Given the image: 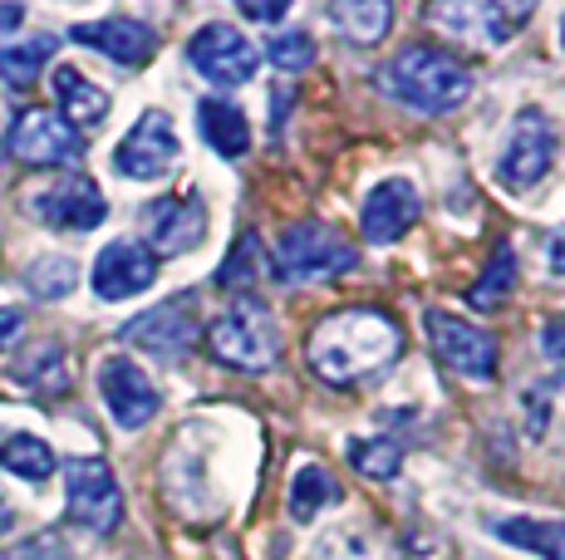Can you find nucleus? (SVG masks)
<instances>
[{
    "label": "nucleus",
    "instance_id": "obj_1",
    "mask_svg": "<svg viewBox=\"0 0 565 560\" xmlns=\"http://www.w3.org/2000/svg\"><path fill=\"white\" fill-rule=\"evenodd\" d=\"M404 354V325L379 305H350L330 310L320 325L310 330L306 359L334 389H350L360 379H374Z\"/></svg>",
    "mask_w": 565,
    "mask_h": 560
},
{
    "label": "nucleus",
    "instance_id": "obj_2",
    "mask_svg": "<svg viewBox=\"0 0 565 560\" xmlns=\"http://www.w3.org/2000/svg\"><path fill=\"white\" fill-rule=\"evenodd\" d=\"M374 79L388 99H398L408 114H423V118L462 109L467 94H472L467 64H458V55H448V50H438V45H408L404 55L388 60Z\"/></svg>",
    "mask_w": 565,
    "mask_h": 560
},
{
    "label": "nucleus",
    "instance_id": "obj_3",
    "mask_svg": "<svg viewBox=\"0 0 565 560\" xmlns=\"http://www.w3.org/2000/svg\"><path fill=\"white\" fill-rule=\"evenodd\" d=\"M212 359L236 374H270L280 364V325L256 295H236L226 315L206 330Z\"/></svg>",
    "mask_w": 565,
    "mask_h": 560
},
{
    "label": "nucleus",
    "instance_id": "obj_4",
    "mask_svg": "<svg viewBox=\"0 0 565 560\" xmlns=\"http://www.w3.org/2000/svg\"><path fill=\"white\" fill-rule=\"evenodd\" d=\"M360 266V251L344 231L324 222H300V226H286L276 236V256H270V271L276 280L296 286V280H330V276H344Z\"/></svg>",
    "mask_w": 565,
    "mask_h": 560
},
{
    "label": "nucleus",
    "instance_id": "obj_5",
    "mask_svg": "<svg viewBox=\"0 0 565 560\" xmlns=\"http://www.w3.org/2000/svg\"><path fill=\"white\" fill-rule=\"evenodd\" d=\"M561 153V133L541 109H521L512 123V138H507L502 158H497V177L507 182L512 192H531L536 182L551 177Z\"/></svg>",
    "mask_w": 565,
    "mask_h": 560
},
{
    "label": "nucleus",
    "instance_id": "obj_6",
    "mask_svg": "<svg viewBox=\"0 0 565 560\" xmlns=\"http://www.w3.org/2000/svg\"><path fill=\"white\" fill-rule=\"evenodd\" d=\"M64 502H70L74 521L94 536L118 531V521H124V492H118V477L108 472L104 457L64 462Z\"/></svg>",
    "mask_w": 565,
    "mask_h": 560
},
{
    "label": "nucleus",
    "instance_id": "obj_7",
    "mask_svg": "<svg viewBox=\"0 0 565 560\" xmlns=\"http://www.w3.org/2000/svg\"><path fill=\"white\" fill-rule=\"evenodd\" d=\"M118 335H124L128 344H138L143 354H158V359H182V354H192V344H198V335H202L198 300L172 295V300H162V305L143 310L138 320H128Z\"/></svg>",
    "mask_w": 565,
    "mask_h": 560
},
{
    "label": "nucleus",
    "instance_id": "obj_8",
    "mask_svg": "<svg viewBox=\"0 0 565 560\" xmlns=\"http://www.w3.org/2000/svg\"><path fill=\"white\" fill-rule=\"evenodd\" d=\"M188 60L192 69L202 74V79H212L216 89H236V84H246L256 74V45L242 35L236 25H222V20H212V25H202L198 35L188 40Z\"/></svg>",
    "mask_w": 565,
    "mask_h": 560
},
{
    "label": "nucleus",
    "instance_id": "obj_9",
    "mask_svg": "<svg viewBox=\"0 0 565 560\" xmlns=\"http://www.w3.org/2000/svg\"><path fill=\"white\" fill-rule=\"evenodd\" d=\"M428 344L452 374L462 379H497V335L467 325V320L448 315V310H428Z\"/></svg>",
    "mask_w": 565,
    "mask_h": 560
},
{
    "label": "nucleus",
    "instance_id": "obj_10",
    "mask_svg": "<svg viewBox=\"0 0 565 560\" xmlns=\"http://www.w3.org/2000/svg\"><path fill=\"white\" fill-rule=\"evenodd\" d=\"M178 153L182 148H178V128H172V118L148 109L124 133V143L114 148V168L124 172V177H134V182H158V177H168V172L178 168Z\"/></svg>",
    "mask_w": 565,
    "mask_h": 560
},
{
    "label": "nucleus",
    "instance_id": "obj_11",
    "mask_svg": "<svg viewBox=\"0 0 565 560\" xmlns=\"http://www.w3.org/2000/svg\"><path fill=\"white\" fill-rule=\"evenodd\" d=\"M10 153L30 168H70L84 158V138L50 109H25L10 123Z\"/></svg>",
    "mask_w": 565,
    "mask_h": 560
},
{
    "label": "nucleus",
    "instance_id": "obj_12",
    "mask_svg": "<svg viewBox=\"0 0 565 560\" xmlns=\"http://www.w3.org/2000/svg\"><path fill=\"white\" fill-rule=\"evenodd\" d=\"M30 212L45 226H54V231H94L108 217V202H104L99 182L74 172V177H60L54 187L30 192Z\"/></svg>",
    "mask_w": 565,
    "mask_h": 560
},
{
    "label": "nucleus",
    "instance_id": "obj_13",
    "mask_svg": "<svg viewBox=\"0 0 565 560\" xmlns=\"http://www.w3.org/2000/svg\"><path fill=\"white\" fill-rule=\"evenodd\" d=\"M143 236L153 256H182L202 246L206 236V207L198 192H178V197H153L143 207Z\"/></svg>",
    "mask_w": 565,
    "mask_h": 560
},
{
    "label": "nucleus",
    "instance_id": "obj_14",
    "mask_svg": "<svg viewBox=\"0 0 565 560\" xmlns=\"http://www.w3.org/2000/svg\"><path fill=\"white\" fill-rule=\"evenodd\" d=\"M99 394H104V408L114 413V423L128 428V433H134V428H143V423H153L158 408H162L153 379H148V374L138 369L134 359H128V354H114V359H104Z\"/></svg>",
    "mask_w": 565,
    "mask_h": 560
},
{
    "label": "nucleus",
    "instance_id": "obj_15",
    "mask_svg": "<svg viewBox=\"0 0 565 560\" xmlns=\"http://www.w3.org/2000/svg\"><path fill=\"white\" fill-rule=\"evenodd\" d=\"M531 15V6H492V0H482V6H433L428 20L438 30H448L452 40H472V45H507V40L516 35V25Z\"/></svg>",
    "mask_w": 565,
    "mask_h": 560
},
{
    "label": "nucleus",
    "instance_id": "obj_16",
    "mask_svg": "<svg viewBox=\"0 0 565 560\" xmlns=\"http://www.w3.org/2000/svg\"><path fill=\"white\" fill-rule=\"evenodd\" d=\"M423 202H418V187L408 177H384L369 187L364 197V212H360V231L369 246H394L398 236H408V226L418 222Z\"/></svg>",
    "mask_w": 565,
    "mask_h": 560
},
{
    "label": "nucleus",
    "instance_id": "obj_17",
    "mask_svg": "<svg viewBox=\"0 0 565 560\" xmlns=\"http://www.w3.org/2000/svg\"><path fill=\"white\" fill-rule=\"evenodd\" d=\"M158 280V256L143 241H108L94 261V295L99 300H134Z\"/></svg>",
    "mask_w": 565,
    "mask_h": 560
},
{
    "label": "nucleus",
    "instance_id": "obj_18",
    "mask_svg": "<svg viewBox=\"0 0 565 560\" xmlns=\"http://www.w3.org/2000/svg\"><path fill=\"white\" fill-rule=\"evenodd\" d=\"M79 45L99 50L114 64H128V69H138V64H148L158 55V35L143 25V20L134 15H108V20H89V25H74L70 30Z\"/></svg>",
    "mask_w": 565,
    "mask_h": 560
},
{
    "label": "nucleus",
    "instance_id": "obj_19",
    "mask_svg": "<svg viewBox=\"0 0 565 560\" xmlns=\"http://www.w3.org/2000/svg\"><path fill=\"white\" fill-rule=\"evenodd\" d=\"M54 99H60V118L74 128V133H84V128H99L108 118V94L99 89L94 79H84L79 69H70V64H60L54 69Z\"/></svg>",
    "mask_w": 565,
    "mask_h": 560
},
{
    "label": "nucleus",
    "instance_id": "obj_20",
    "mask_svg": "<svg viewBox=\"0 0 565 560\" xmlns=\"http://www.w3.org/2000/svg\"><path fill=\"white\" fill-rule=\"evenodd\" d=\"M487 531L497 541L531 551L541 560H565V521H536V516H502V521H487Z\"/></svg>",
    "mask_w": 565,
    "mask_h": 560
},
{
    "label": "nucleus",
    "instance_id": "obj_21",
    "mask_svg": "<svg viewBox=\"0 0 565 560\" xmlns=\"http://www.w3.org/2000/svg\"><path fill=\"white\" fill-rule=\"evenodd\" d=\"M198 123H202V138L212 143V153H222V158H246V148H252V123H246V114L236 109V104H226V99H202V104H198Z\"/></svg>",
    "mask_w": 565,
    "mask_h": 560
},
{
    "label": "nucleus",
    "instance_id": "obj_22",
    "mask_svg": "<svg viewBox=\"0 0 565 560\" xmlns=\"http://www.w3.org/2000/svg\"><path fill=\"white\" fill-rule=\"evenodd\" d=\"M330 20L350 45H379L394 25V6L388 0H334Z\"/></svg>",
    "mask_w": 565,
    "mask_h": 560
},
{
    "label": "nucleus",
    "instance_id": "obj_23",
    "mask_svg": "<svg viewBox=\"0 0 565 560\" xmlns=\"http://www.w3.org/2000/svg\"><path fill=\"white\" fill-rule=\"evenodd\" d=\"M10 379L20 384V389H30V394H70V359H64V349L60 344H40V349H30L25 359H15V369H10Z\"/></svg>",
    "mask_w": 565,
    "mask_h": 560
},
{
    "label": "nucleus",
    "instance_id": "obj_24",
    "mask_svg": "<svg viewBox=\"0 0 565 560\" xmlns=\"http://www.w3.org/2000/svg\"><path fill=\"white\" fill-rule=\"evenodd\" d=\"M54 50H60V40L54 35L10 40V45L0 50V79H6L10 89H30V84L45 74V64L54 60Z\"/></svg>",
    "mask_w": 565,
    "mask_h": 560
},
{
    "label": "nucleus",
    "instance_id": "obj_25",
    "mask_svg": "<svg viewBox=\"0 0 565 560\" xmlns=\"http://www.w3.org/2000/svg\"><path fill=\"white\" fill-rule=\"evenodd\" d=\"M330 502H340V482L320 462H300L296 477H290V516L296 521H315Z\"/></svg>",
    "mask_w": 565,
    "mask_h": 560
},
{
    "label": "nucleus",
    "instance_id": "obj_26",
    "mask_svg": "<svg viewBox=\"0 0 565 560\" xmlns=\"http://www.w3.org/2000/svg\"><path fill=\"white\" fill-rule=\"evenodd\" d=\"M0 467L15 472L20 482H50L54 452H50V443H40L35 433H10L6 443H0Z\"/></svg>",
    "mask_w": 565,
    "mask_h": 560
},
{
    "label": "nucleus",
    "instance_id": "obj_27",
    "mask_svg": "<svg viewBox=\"0 0 565 560\" xmlns=\"http://www.w3.org/2000/svg\"><path fill=\"white\" fill-rule=\"evenodd\" d=\"M315 560H398V551L384 541V536L364 531V526H350V531L324 536Z\"/></svg>",
    "mask_w": 565,
    "mask_h": 560
},
{
    "label": "nucleus",
    "instance_id": "obj_28",
    "mask_svg": "<svg viewBox=\"0 0 565 560\" xmlns=\"http://www.w3.org/2000/svg\"><path fill=\"white\" fill-rule=\"evenodd\" d=\"M74 286H79V266L70 256H40L25 266V290L35 300H64Z\"/></svg>",
    "mask_w": 565,
    "mask_h": 560
},
{
    "label": "nucleus",
    "instance_id": "obj_29",
    "mask_svg": "<svg viewBox=\"0 0 565 560\" xmlns=\"http://www.w3.org/2000/svg\"><path fill=\"white\" fill-rule=\"evenodd\" d=\"M350 467L364 472L369 482H388L404 467V448L394 438H360V443H350Z\"/></svg>",
    "mask_w": 565,
    "mask_h": 560
},
{
    "label": "nucleus",
    "instance_id": "obj_30",
    "mask_svg": "<svg viewBox=\"0 0 565 560\" xmlns=\"http://www.w3.org/2000/svg\"><path fill=\"white\" fill-rule=\"evenodd\" d=\"M512 286H516V251H512V241H502V246L492 251V261H487L482 286H472V305H477V310L502 305V300L512 295Z\"/></svg>",
    "mask_w": 565,
    "mask_h": 560
},
{
    "label": "nucleus",
    "instance_id": "obj_31",
    "mask_svg": "<svg viewBox=\"0 0 565 560\" xmlns=\"http://www.w3.org/2000/svg\"><path fill=\"white\" fill-rule=\"evenodd\" d=\"M266 55H270V64H276V69L300 74V69H315L320 50H315V40L306 35V30H280V35H270Z\"/></svg>",
    "mask_w": 565,
    "mask_h": 560
},
{
    "label": "nucleus",
    "instance_id": "obj_32",
    "mask_svg": "<svg viewBox=\"0 0 565 560\" xmlns=\"http://www.w3.org/2000/svg\"><path fill=\"white\" fill-rule=\"evenodd\" d=\"M260 276V241L252 231L242 236V241H236V251L226 256L222 266H216V286H246V280H256Z\"/></svg>",
    "mask_w": 565,
    "mask_h": 560
},
{
    "label": "nucleus",
    "instance_id": "obj_33",
    "mask_svg": "<svg viewBox=\"0 0 565 560\" xmlns=\"http://www.w3.org/2000/svg\"><path fill=\"white\" fill-rule=\"evenodd\" d=\"M10 560H70V551H64V541L54 531H40V536H30Z\"/></svg>",
    "mask_w": 565,
    "mask_h": 560
},
{
    "label": "nucleus",
    "instance_id": "obj_34",
    "mask_svg": "<svg viewBox=\"0 0 565 560\" xmlns=\"http://www.w3.org/2000/svg\"><path fill=\"white\" fill-rule=\"evenodd\" d=\"M541 349H546L551 359H565V315L551 320V325L541 330Z\"/></svg>",
    "mask_w": 565,
    "mask_h": 560
},
{
    "label": "nucleus",
    "instance_id": "obj_35",
    "mask_svg": "<svg viewBox=\"0 0 565 560\" xmlns=\"http://www.w3.org/2000/svg\"><path fill=\"white\" fill-rule=\"evenodd\" d=\"M20 330H25V315H20V310H10V305H0V349H6V344H15Z\"/></svg>",
    "mask_w": 565,
    "mask_h": 560
},
{
    "label": "nucleus",
    "instance_id": "obj_36",
    "mask_svg": "<svg viewBox=\"0 0 565 560\" xmlns=\"http://www.w3.org/2000/svg\"><path fill=\"white\" fill-rule=\"evenodd\" d=\"M242 15H246V20H266V25H270V20H286L290 6H256V0H246Z\"/></svg>",
    "mask_w": 565,
    "mask_h": 560
},
{
    "label": "nucleus",
    "instance_id": "obj_37",
    "mask_svg": "<svg viewBox=\"0 0 565 560\" xmlns=\"http://www.w3.org/2000/svg\"><path fill=\"white\" fill-rule=\"evenodd\" d=\"M20 20H25V10H20V6H0V35H10Z\"/></svg>",
    "mask_w": 565,
    "mask_h": 560
},
{
    "label": "nucleus",
    "instance_id": "obj_38",
    "mask_svg": "<svg viewBox=\"0 0 565 560\" xmlns=\"http://www.w3.org/2000/svg\"><path fill=\"white\" fill-rule=\"evenodd\" d=\"M551 271L565 276V231L556 236V241H551Z\"/></svg>",
    "mask_w": 565,
    "mask_h": 560
},
{
    "label": "nucleus",
    "instance_id": "obj_39",
    "mask_svg": "<svg viewBox=\"0 0 565 560\" xmlns=\"http://www.w3.org/2000/svg\"><path fill=\"white\" fill-rule=\"evenodd\" d=\"M10 526H15V511H10V506H6V502H0V536H6V531H10Z\"/></svg>",
    "mask_w": 565,
    "mask_h": 560
},
{
    "label": "nucleus",
    "instance_id": "obj_40",
    "mask_svg": "<svg viewBox=\"0 0 565 560\" xmlns=\"http://www.w3.org/2000/svg\"><path fill=\"white\" fill-rule=\"evenodd\" d=\"M561 45H565V15H561Z\"/></svg>",
    "mask_w": 565,
    "mask_h": 560
}]
</instances>
